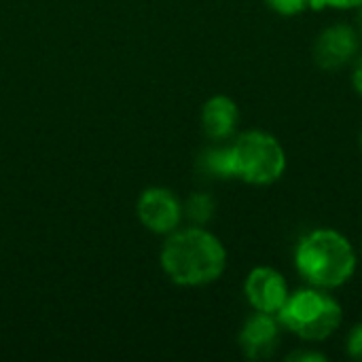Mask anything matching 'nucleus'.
<instances>
[{
    "label": "nucleus",
    "mask_w": 362,
    "mask_h": 362,
    "mask_svg": "<svg viewBox=\"0 0 362 362\" xmlns=\"http://www.w3.org/2000/svg\"><path fill=\"white\" fill-rule=\"evenodd\" d=\"M161 267L178 286H206L223 276L227 250L204 227L176 229L161 248Z\"/></svg>",
    "instance_id": "f257e3e1"
},
{
    "label": "nucleus",
    "mask_w": 362,
    "mask_h": 362,
    "mask_svg": "<svg viewBox=\"0 0 362 362\" xmlns=\"http://www.w3.org/2000/svg\"><path fill=\"white\" fill-rule=\"evenodd\" d=\"M356 252L350 240L335 229H314L295 248V269L316 288H339L356 272Z\"/></svg>",
    "instance_id": "f03ea898"
},
{
    "label": "nucleus",
    "mask_w": 362,
    "mask_h": 362,
    "mask_svg": "<svg viewBox=\"0 0 362 362\" xmlns=\"http://www.w3.org/2000/svg\"><path fill=\"white\" fill-rule=\"evenodd\" d=\"M276 316L282 329L297 335L299 339L325 341L339 329L344 310L339 301L325 288L308 286L288 293V299Z\"/></svg>",
    "instance_id": "7ed1b4c3"
},
{
    "label": "nucleus",
    "mask_w": 362,
    "mask_h": 362,
    "mask_svg": "<svg viewBox=\"0 0 362 362\" xmlns=\"http://www.w3.org/2000/svg\"><path fill=\"white\" fill-rule=\"evenodd\" d=\"M233 178L267 187L278 182L286 172V153L280 140L267 132L250 129L229 146Z\"/></svg>",
    "instance_id": "20e7f679"
},
{
    "label": "nucleus",
    "mask_w": 362,
    "mask_h": 362,
    "mask_svg": "<svg viewBox=\"0 0 362 362\" xmlns=\"http://www.w3.org/2000/svg\"><path fill=\"white\" fill-rule=\"evenodd\" d=\"M361 49V36L354 25L335 23L325 28L314 42V62L322 70H339L352 64Z\"/></svg>",
    "instance_id": "39448f33"
},
{
    "label": "nucleus",
    "mask_w": 362,
    "mask_h": 362,
    "mask_svg": "<svg viewBox=\"0 0 362 362\" xmlns=\"http://www.w3.org/2000/svg\"><path fill=\"white\" fill-rule=\"evenodd\" d=\"M140 223L153 233H172L182 218V206L178 197L161 187L146 189L136 206Z\"/></svg>",
    "instance_id": "423d86ee"
},
{
    "label": "nucleus",
    "mask_w": 362,
    "mask_h": 362,
    "mask_svg": "<svg viewBox=\"0 0 362 362\" xmlns=\"http://www.w3.org/2000/svg\"><path fill=\"white\" fill-rule=\"evenodd\" d=\"M288 293L284 276L274 267H255L244 282V295L250 308L263 314H278Z\"/></svg>",
    "instance_id": "0eeeda50"
},
{
    "label": "nucleus",
    "mask_w": 362,
    "mask_h": 362,
    "mask_svg": "<svg viewBox=\"0 0 362 362\" xmlns=\"http://www.w3.org/2000/svg\"><path fill=\"white\" fill-rule=\"evenodd\" d=\"M282 325L276 314L255 312L240 331V348L246 358L250 361H265L269 358L282 337Z\"/></svg>",
    "instance_id": "6e6552de"
},
{
    "label": "nucleus",
    "mask_w": 362,
    "mask_h": 362,
    "mask_svg": "<svg viewBox=\"0 0 362 362\" xmlns=\"http://www.w3.org/2000/svg\"><path fill=\"white\" fill-rule=\"evenodd\" d=\"M240 121L238 104L229 95H212L202 108V127L212 140H227Z\"/></svg>",
    "instance_id": "1a4fd4ad"
},
{
    "label": "nucleus",
    "mask_w": 362,
    "mask_h": 362,
    "mask_svg": "<svg viewBox=\"0 0 362 362\" xmlns=\"http://www.w3.org/2000/svg\"><path fill=\"white\" fill-rule=\"evenodd\" d=\"M204 172L214 176V178H233L231 172V153L229 146L225 148H212L202 157Z\"/></svg>",
    "instance_id": "9d476101"
},
{
    "label": "nucleus",
    "mask_w": 362,
    "mask_h": 362,
    "mask_svg": "<svg viewBox=\"0 0 362 362\" xmlns=\"http://www.w3.org/2000/svg\"><path fill=\"white\" fill-rule=\"evenodd\" d=\"M185 212L187 216L197 223V225H206L212 214H214V199L208 195V193H193L189 199H187V206H185Z\"/></svg>",
    "instance_id": "9b49d317"
},
{
    "label": "nucleus",
    "mask_w": 362,
    "mask_h": 362,
    "mask_svg": "<svg viewBox=\"0 0 362 362\" xmlns=\"http://www.w3.org/2000/svg\"><path fill=\"white\" fill-rule=\"evenodd\" d=\"M312 2H314V0H265V4H267L274 13L284 15V17L301 15L303 11L312 8Z\"/></svg>",
    "instance_id": "f8f14e48"
},
{
    "label": "nucleus",
    "mask_w": 362,
    "mask_h": 362,
    "mask_svg": "<svg viewBox=\"0 0 362 362\" xmlns=\"http://www.w3.org/2000/svg\"><path fill=\"white\" fill-rule=\"evenodd\" d=\"M346 352L350 358L354 361H362V322L356 325L350 333H348V339H346Z\"/></svg>",
    "instance_id": "ddd939ff"
},
{
    "label": "nucleus",
    "mask_w": 362,
    "mask_h": 362,
    "mask_svg": "<svg viewBox=\"0 0 362 362\" xmlns=\"http://www.w3.org/2000/svg\"><path fill=\"white\" fill-rule=\"evenodd\" d=\"M325 6H331V8H358V6H362V0H314L312 2V8H325Z\"/></svg>",
    "instance_id": "4468645a"
},
{
    "label": "nucleus",
    "mask_w": 362,
    "mask_h": 362,
    "mask_svg": "<svg viewBox=\"0 0 362 362\" xmlns=\"http://www.w3.org/2000/svg\"><path fill=\"white\" fill-rule=\"evenodd\" d=\"M288 361L295 362H325L327 356L320 354V352H314V350H297L288 356Z\"/></svg>",
    "instance_id": "2eb2a0df"
},
{
    "label": "nucleus",
    "mask_w": 362,
    "mask_h": 362,
    "mask_svg": "<svg viewBox=\"0 0 362 362\" xmlns=\"http://www.w3.org/2000/svg\"><path fill=\"white\" fill-rule=\"evenodd\" d=\"M352 83H354V89L358 91V95L362 98V53H358V55H356V59H354Z\"/></svg>",
    "instance_id": "dca6fc26"
},
{
    "label": "nucleus",
    "mask_w": 362,
    "mask_h": 362,
    "mask_svg": "<svg viewBox=\"0 0 362 362\" xmlns=\"http://www.w3.org/2000/svg\"><path fill=\"white\" fill-rule=\"evenodd\" d=\"M356 32L362 38V6H358V13H356Z\"/></svg>",
    "instance_id": "f3484780"
},
{
    "label": "nucleus",
    "mask_w": 362,
    "mask_h": 362,
    "mask_svg": "<svg viewBox=\"0 0 362 362\" xmlns=\"http://www.w3.org/2000/svg\"><path fill=\"white\" fill-rule=\"evenodd\" d=\"M361 144H362V134H361Z\"/></svg>",
    "instance_id": "a211bd4d"
},
{
    "label": "nucleus",
    "mask_w": 362,
    "mask_h": 362,
    "mask_svg": "<svg viewBox=\"0 0 362 362\" xmlns=\"http://www.w3.org/2000/svg\"><path fill=\"white\" fill-rule=\"evenodd\" d=\"M361 250H362V244H361Z\"/></svg>",
    "instance_id": "6ab92c4d"
}]
</instances>
